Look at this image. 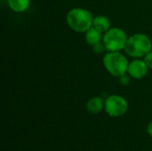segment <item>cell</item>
Returning a JSON list of instances; mask_svg holds the SVG:
<instances>
[{
    "label": "cell",
    "mask_w": 152,
    "mask_h": 151,
    "mask_svg": "<svg viewBox=\"0 0 152 151\" xmlns=\"http://www.w3.org/2000/svg\"><path fill=\"white\" fill-rule=\"evenodd\" d=\"M124 50L131 58H143L148 53L152 51L151 40L146 34H134L128 37Z\"/></svg>",
    "instance_id": "7a4b0ae2"
},
{
    "label": "cell",
    "mask_w": 152,
    "mask_h": 151,
    "mask_svg": "<svg viewBox=\"0 0 152 151\" xmlns=\"http://www.w3.org/2000/svg\"><path fill=\"white\" fill-rule=\"evenodd\" d=\"M147 133H148V134L150 136L152 137V121L148 125V126H147Z\"/></svg>",
    "instance_id": "5bb4252c"
},
{
    "label": "cell",
    "mask_w": 152,
    "mask_h": 151,
    "mask_svg": "<svg viewBox=\"0 0 152 151\" xmlns=\"http://www.w3.org/2000/svg\"><path fill=\"white\" fill-rule=\"evenodd\" d=\"M93 26L103 34L111 28L110 20L106 16L103 15H98L94 17L93 21Z\"/></svg>",
    "instance_id": "9c48e42d"
},
{
    "label": "cell",
    "mask_w": 152,
    "mask_h": 151,
    "mask_svg": "<svg viewBox=\"0 0 152 151\" xmlns=\"http://www.w3.org/2000/svg\"><path fill=\"white\" fill-rule=\"evenodd\" d=\"M106 70L113 77H119L127 73L128 61L120 52H108L102 60Z\"/></svg>",
    "instance_id": "3957f363"
},
{
    "label": "cell",
    "mask_w": 152,
    "mask_h": 151,
    "mask_svg": "<svg viewBox=\"0 0 152 151\" xmlns=\"http://www.w3.org/2000/svg\"><path fill=\"white\" fill-rule=\"evenodd\" d=\"M130 77H131L129 76V74L126 73V74L122 75L121 77H118V83L123 86H126V85H128L130 84Z\"/></svg>",
    "instance_id": "7c38bea8"
},
{
    "label": "cell",
    "mask_w": 152,
    "mask_h": 151,
    "mask_svg": "<svg viewBox=\"0 0 152 151\" xmlns=\"http://www.w3.org/2000/svg\"><path fill=\"white\" fill-rule=\"evenodd\" d=\"M85 39L86 43L93 46L100 42H102L103 35L101 31H99L97 28H95L94 26H92L86 33H85Z\"/></svg>",
    "instance_id": "52a82bcc"
},
{
    "label": "cell",
    "mask_w": 152,
    "mask_h": 151,
    "mask_svg": "<svg viewBox=\"0 0 152 151\" xmlns=\"http://www.w3.org/2000/svg\"><path fill=\"white\" fill-rule=\"evenodd\" d=\"M149 67L142 59H134L128 64L127 73L134 79H142L148 74Z\"/></svg>",
    "instance_id": "8992f818"
},
{
    "label": "cell",
    "mask_w": 152,
    "mask_h": 151,
    "mask_svg": "<svg viewBox=\"0 0 152 151\" xmlns=\"http://www.w3.org/2000/svg\"><path fill=\"white\" fill-rule=\"evenodd\" d=\"M92 48H93V52L94 53H96V54H101V53H104L105 51H107V49H106L103 42H100V43L93 45Z\"/></svg>",
    "instance_id": "8fae6325"
},
{
    "label": "cell",
    "mask_w": 152,
    "mask_h": 151,
    "mask_svg": "<svg viewBox=\"0 0 152 151\" xmlns=\"http://www.w3.org/2000/svg\"><path fill=\"white\" fill-rule=\"evenodd\" d=\"M104 108V101L99 96L90 98L86 102V109L91 114H97Z\"/></svg>",
    "instance_id": "ba28073f"
},
{
    "label": "cell",
    "mask_w": 152,
    "mask_h": 151,
    "mask_svg": "<svg viewBox=\"0 0 152 151\" xmlns=\"http://www.w3.org/2000/svg\"><path fill=\"white\" fill-rule=\"evenodd\" d=\"M10 9L15 12H23L30 5V0H7Z\"/></svg>",
    "instance_id": "30bf717a"
},
{
    "label": "cell",
    "mask_w": 152,
    "mask_h": 151,
    "mask_svg": "<svg viewBox=\"0 0 152 151\" xmlns=\"http://www.w3.org/2000/svg\"><path fill=\"white\" fill-rule=\"evenodd\" d=\"M94 18L90 11L81 7H75L68 12L66 20L73 31L86 33L93 26Z\"/></svg>",
    "instance_id": "6da1fadb"
},
{
    "label": "cell",
    "mask_w": 152,
    "mask_h": 151,
    "mask_svg": "<svg viewBox=\"0 0 152 151\" xmlns=\"http://www.w3.org/2000/svg\"><path fill=\"white\" fill-rule=\"evenodd\" d=\"M126 32L119 28H110L103 34L102 42L108 52H120L125 49L127 42Z\"/></svg>",
    "instance_id": "277c9868"
},
{
    "label": "cell",
    "mask_w": 152,
    "mask_h": 151,
    "mask_svg": "<svg viewBox=\"0 0 152 151\" xmlns=\"http://www.w3.org/2000/svg\"><path fill=\"white\" fill-rule=\"evenodd\" d=\"M104 109L106 113L110 117H122L126 113L128 109V102L124 97L120 95H110L104 101Z\"/></svg>",
    "instance_id": "5b68a950"
},
{
    "label": "cell",
    "mask_w": 152,
    "mask_h": 151,
    "mask_svg": "<svg viewBox=\"0 0 152 151\" xmlns=\"http://www.w3.org/2000/svg\"><path fill=\"white\" fill-rule=\"evenodd\" d=\"M143 61H145V63L147 64L149 69H152V51H151L150 53H148L143 57Z\"/></svg>",
    "instance_id": "4fadbf2b"
}]
</instances>
